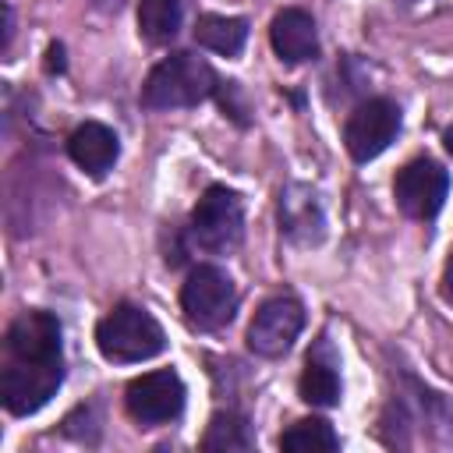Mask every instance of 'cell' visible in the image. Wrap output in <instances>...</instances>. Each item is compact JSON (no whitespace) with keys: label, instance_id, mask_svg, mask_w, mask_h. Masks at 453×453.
I'll use <instances>...</instances> for the list:
<instances>
[{"label":"cell","instance_id":"44dd1931","mask_svg":"<svg viewBox=\"0 0 453 453\" xmlns=\"http://www.w3.org/2000/svg\"><path fill=\"white\" fill-rule=\"evenodd\" d=\"M442 142H446V152H449V156H453V124H449V127H446V131H442Z\"/></svg>","mask_w":453,"mask_h":453},{"label":"cell","instance_id":"9a60e30c","mask_svg":"<svg viewBox=\"0 0 453 453\" xmlns=\"http://www.w3.org/2000/svg\"><path fill=\"white\" fill-rule=\"evenodd\" d=\"M184 21V0H142L138 4V32L149 42H170L180 32Z\"/></svg>","mask_w":453,"mask_h":453},{"label":"cell","instance_id":"7402d4cb","mask_svg":"<svg viewBox=\"0 0 453 453\" xmlns=\"http://www.w3.org/2000/svg\"><path fill=\"white\" fill-rule=\"evenodd\" d=\"M403 4H414V0H403Z\"/></svg>","mask_w":453,"mask_h":453},{"label":"cell","instance_id":"8992f818","mask_svg":"<svg viewBox=\"0 0 453 453\" xmlns=\"http://www.w3.org/2000/svg\"><path fill=\"white\" fill-rule=\"evenodd\" d=\"M396 134H400V106L393 99H368L343 124V145L357 163L382 156Z\"/></svg>","mask_w":453,"mask_h":453},{"label":"cell","instance_id":"5b68a950","mask_svg":"<svg viewBox=\"0 0 453 453\" xmlns=\"http://www.w3.org/2000/svg\"><path fill=\"white\" fill-rule=\"evenodd\" d=\"M60 382H64L60 361H18V357H11L4 375H0V400L11 414L25 418V414H35L42 403H50V396L60 389Z\"/></svg>","mask_w":453,"mask_h":453},{"label":"cell","instance_id":"9c48e42d","mask_svg":"<svg viewBox=\"0 0 453 453\" xmlns=\"http://www.w3.org/2000/svg\"><path fill=\"white\" fill-rule=\"evenodd\" d=\"M301 326H304V308L297 297H269L248 326V347L262 357H280L294 347Z\"/></svg>","mask_w":453,"mask_h":453},{"label":"cell","instance_id":"ba28073f","mask_svg":"<svg viewBox=\"0 0 453 453\" xmlns=\"http://www.w3.org/2000/svg\"><path fill=\"white\" fill-rule=\"evenodd\" d=\"M127 414L142 425H166L184 411V382L177 372H149L127 386Z\"/></svg>","mask_w":453,"mask_h":453},{"label":"cell","instance_id":"ffe728a7","mask_svg":"<svg viewBox=\"0 0 453 453\" xmlns=\"http://www.w3.org/2000/svg\"><path fill=\"white\" fill-rule=\"evenodd\" d=\"M60 67H64V50L50 46V71H60Z\"/></svg>","mask_w":453,"mask_h":453},{"label":"cell","instance_id":"ac0fdd59","mask_svg":"<svg viewBox=\"0 0 453 453\" xmlns=\"http://www.w3.org/2000/svg\"><path fill=\"white\" fill-rule=\"evenodd\" d=\"M297 389H301V400L311 403V407H333L340 400V379H336L333 365H326L311 354H308V365L301 372Z\"/></svg>","mask_w":453,"mask_h":453},{"label":"cell","instance_id":"8fae6325","mask_svg":"<svg viewBox=\"0 0 453 453\" xmlns=\"http://www.w3.org/2000/svg\"><path fill=\"white\" fill-rule=\"evenodd\" d=\"M269 39H273V50L283 64H304L319 53V32H315V21L311 14L297 11V7H287L273 18L269 25Z\"/></svg>","mask_w":453,"mask_h":453},{"label":"cell","instance_id":"6da1fadb","mask_svg":"<svg viewBox=\"0 0 453 453\" xmlns=\"http://www.w3.org/2000/svg\"><path fill=\"white\" fill-rule=\"evenodd\" d=\"M216 74L212 67L195 57V53H170L159 60L145 85H142V103L152 110H180V106H198L216 92Z\"/></svg>","mask_w":453,"mask_h":453},{"label":"cell","instance_id":"7a4b0ae2","mask_svg":"<svg viewBox=\"0 0 453 453\" xmlns=\"http://www.w3.org/2000/svg\"><path fill=\"white\" fill-rule=\"evenodd\" d=\"M96 347L106 361L131 365V361H149L163 354L166 336L163 326L138 304H117L110 315L99 319L96 326Z\"/></svg>","mask_w":453,"mask_h":453},{"label":"cell","instance_id":"d6986e66","mask_svg":"<svg viewBox=\"0 0 453 453\" xmlns=\"http://www.w3.org/2000/svg\"><path fill=\"white\" fill-rule=\"evenodd\" d=\"M442 294L453 301V255H449V262H446V273H442Z\"/></svg>","mask_w":453,"mask_h":453},{"label":"cell","instance_id":"7c38bea8","mask_svg":"<svg viewBox=\"0 0 453 453\" xmlns=\"http://www.w3.org/2000/svg\"><path fill=\"white\" fill-rule=\"evenodd\" d=\"M67 156H71L88 177H106V173L113 170L117 156H120V142H117V134H113L106 124L88 120V124H81V127L71 131V138H67Z\"/></svg>","mask_w":453,"mask_h":453},{"label":"cell","instance_id":"52a82bcc","mask_svg":"<svg viewBox=\"0 0 453 453\" xmlns=\"http://www.w3.org/2000/svg\"><path fill=\"white\" fill-rule=\"evenodd\" d=\"M446 191H449V173H446L435 159H428V156L411 159V163L396 173V180H393L396 205H400L411 219H432V216L442 209Z\"/></svg>","mask_w":453,"mask_h":453},{"label":"cell","instance_id":"e0dca14e","mask_svg":"<svg viewBox=\"0 0 453 453\" xmlns=\"http://www.w3.org/2000/svg\"><path fill=\"white\" fill-rule=\"evenodd\" d=\"M280 446L287 453H329V449L340 446V439H336V432H333L329 421H322V418H301V421H294L280 435Z\"/></svg>","mask_w":453,"mask_h":453},{"label":"cell","instance_id":"277c9868","mask_svg":"<svg viewBox=\"0 0 453 453\" xmlns=\"http://www.w3.org/2000/svg\"><path fill=\"white\" fill-rule=\"evenodd\" d=\"M244 234V212H241V198L223 188V184H212L195 212H191V237L198 248L205 251H230Z\"/></svg>","mask_w":453,"mask_h":453},{"label":"cell","instance_id":"5bb4252c","mask_svg":"<svg viewBox=\"0 0 453 453\" xmlns=\"http://www.w3.org/2000/svg\"><path fill=\"white\" fill-rule=\"evenodd\" d=\"M195 39L198 46L223 53V57H237L248 42V21L244 18H226V14H202L195 21Z\"/></svg>","mask_w":453,"mask_h":453},{"label":"cell","instance_id":"30bf717a","mask_svg":"<svg viewBox=\"0 0 453 453\" xmlns=\"http://www.w3.org/2000/svg\"><path fill=\"white\" fill-rule=\"evenodd\" d=\"M7 354L18 361H60V322L50 311H25L7 329Z\"/></svg>","mask_w":453,"mask_h":453},{"label":"cell","instance_id":"4fadbf2b","mask_svg":"<svg viewBox=\"0 0 453 453\" xmlns=\"http://www.w3.org/2000/svg\"><path fill=\"white\" fill-rule=\"evenodd\" d=\"M280 226H283L287 237H294L301 244L322 237V209H319V202L308 188L294 184L280 195Z\"/></svg>","mask_w":453,"mask_h":453},{"label":"cell","instance_id":"3957f363","mask_svg":"<svg viewBox=\"0 0 453 453\" xmlns=\"http://www.w3.org/2000/svg\"><path fill=\"white\" fill-rule=\"evenodd\" d=\"M237 308V290L234 280L216 269V265H198L191 269L188 283L180 287V311L191 329H219L234 319Z\"/></svg>","mask_w":453,"mask_h":453},{"label":"cell","instance_id":"2e32d148","mask_svg":"<svg viewBox=\"0 0 453 453\" xmlns=\"http://www.w3.org/2000/svg\"><path fill=\"white\" fill-rule=\"evenodd\" d=\"M255 435H251V425L234 414V411H219L212 414L205 435H202V449H212V453H237V449H251Z\"/></svg>","mask_w":453,"mask_h":453}]
</instances>
